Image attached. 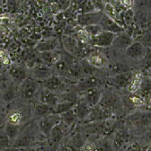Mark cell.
<instances>
[{"instance_id": "6da1fadb", "label": "cell", "mask_w": 151, "mask_h": 151, "mask_svg": "<svg viewBox=\"0 0 151 151\" xmlns=\"http://www.w3.org/2000/svg\"><path fill=\"white\" fill-rule=\"evenodd\" d=\"M41 86H42L45 89H48L51 92H53L56 94H63L68 91L67 83L65 80L58 75H52L46 80L40 83Z\"/></svg>"}, {"instance_id": "7a4b0ae2", "label": "cell", "mask_w": 151, "mask_h": 151, "mask_svg": "<svg viewBox=\"0 0 151 151\" xmlns=\"http://www.w3.org/2000/svg\"><path fill=\"white\" fill-rule=\"evenodd\" d=\"M112 116V111L103 108L99 104L91 109L89 115L84 120L86 122H102Z\"/></svg>"}, {"instance_id": "3957f363", "label": "cell", "mask_w": 151, "mask_h": 151, "mask_svg": "<svg viewBox=\"0 0 151 151\" xmlns=\"http://www.w3.org/2000/svg\"><path fill=\"white\" fill-rule=\"evenodd\" d=\"M117 34L107 31H102L99 34L90 39V45L99 48H106L112 44Z\"/></svg>"}, {"instance_id": "277c9868", "label": "cell", "mask_w": 151, "mask_h": 151, "mask_svg": "<svg viewBox=\"0 0 151 151\" xmlns=\"http://www.w3.org/2000/svg\"><path fill=\"white\" fill-rule=\"evenodd\" d=\"M41 84L32 78H27L21 84V96L24 99H32L40 89Z\"/></svg>"}, {"instance_id": "5b68a950", "label": "cell", "mask_w": 151, "mask_h": 151, "mask_svg": "<svg viewBox=\"0 0 151 151\" xmlns=\"http://www.w3.org/2000/svg\"><path fill=\"white\" fill-rule=\"evenodd\" d=\"M60 122H61L60 115L51 113V114H49V115L40 119L39 122H38V126H39L41 131L44 135L50 136V131L52 130V129L57 124H59Z\"/></svg>"}, {"instance_id": "8992f818", "label": "cell", "mask_w": 151, "mask_h": 151, "mask_svg": "<svg viewBox=\"0 0 151 151\" xmlns=\"http://www.w3.org/2000/svg\"><path fill=\"white\" fill-rule=\"evenodd\" d=\"M133 76H134V72L131 71L128 73L116 75V76H111V77L108 78V82L110 86L119 90L128 88L132 78H133Z\"/></svg>"}, {"instance_id": "52a82bcc", "label": "cell", "mask_w": 151, "mask_h": 151, "mask_svg": "<svg viewBox=\"0 0 151 151\" xmlns=\"http://www.w3.org/2000/svg\"><path fill=\"white\" fill-rule=\"evenodd\" d=\"M76 62V57L65 50L61 51V57L60 60L53 66V71L58 72L59 74H63L68 72L69 68Z\"/></svg>"}, {"instance_id": "ba28073f", "label": "cell", "mask_w": 151, "mask_h": 151, "mask_svg": "<svg viewBox=\"0 0 151 151\" xmlns=\"http://www.w3.org/2000/svg\"><path fill=\"white\" fill-rule=\"evenodd\" d=\"M37 98H38V102L50 105V107H54L60 102V97L59 94H56L53 92L45 89L42 86V88L40 87V89L37 92Z\"/></svg>"}, {"instance_id": "9c48e42d", "label": "cell", "mask_w": 151, "mask_h": 151, "mask_svg": "<svg viewBox=\"0 0 151 151\" xmlns=\"http://www.w3.org/2000/svg\"><path fill=\"white\" fill-rule=\"evenodd\" d=\"M53 75V69L42 63L36 64L32 69V78L38 82H42Z\"/></svg>"}, {"instance_id": "30bf717a", "label": "cell", "mask_w": 151, "mask_h": 151, "mask_svg": "<svg viewBox=\"0 0 151 151\" xmlns=\"http://www.w3.org/2000/svg\"><path fill=\"white\" fill-rule=\"evenodd\" d=\"M147 49H146L141 43L134 41L133 43L126 49L125 54L131 60H139L144 59V57L147 54Z\"/></svg>"}, {"instance_id": "8fae6325", "label": "cell", "mask_w": 151, "mask_h": 151, "mask_svg": "<svg viewBox=\"0 0 151 151\" xmlns=\"http://www.w3.org/2000/svg\"><path fill=\"white\" fill-rule=\"evenodd\" d=\"M85 60L96 68H102L107 64V57L100 50H92Z\"/></svg>"}, {"instance_id": "7c38bea8", "label": "cell", "mask_w": 151, "mask_h": 151, "mask_svg": "<svg viewBox=\"0 0 151 151\" xmlns=\"http://www.w3.org/2000/svg\"><path fill=\"white\" fill-rule=\"evenodd\" d=\"M60 41L57 38H48V39H43L38 42L34 47V50L39 53L57 50L60 48Z\"/></svg>"}, {"instance_id": "4fadbf2b", "label": "cell", "mask_w": 151, "mask_h": 151, "mask_svg": "<svg viewBox=\"0 0 151 151\" xmlns=\"http://www.w3.org/2000/svg\"><path fill=\"white\" fill-rule=\"evenodd\" d=\"M99 25L103 28L104 31L111 32L115 33V34H119V33L124 32V29L121 24H119L117 22L112 20L111 18H110L109 16H107L104 14H103V16L100 20Z\"/></svg>"}, {"instance_id": "5bb4252c", "label": "cell", "mask_w": 151, "mask_h": 151, "mask_svg": "<svg viewBox=\"0 0 151 151\" xmlns=\"http://www.w3.org/2000/svg\"><path fill=\"white\" fill-rule=\"evenodd\" d=\"M133 42H134V39L132 38V36L124 31L116 35L115 39L113 41L111 45L117 50H126V49L133 43Z\"/></svg>"}, {"instance_id": "9a60e30c", "label": "cell", "mask_w": 151, "mask_h": 151, "mask_svg": "<svg viewBox=\"0 0 151 151\" xmlns=\"http://www.w3.org/2000/svg\"><path fill=\"white\" fill-rule=\"evenodd\" d=\"M103 12H94V13H86L78 16V21L84 27L89 24H99L100 20L103 16Z\"/></svg>"}, {"instance_id": "2e32d148", "label": "cell", "mask_w": 151, "mask_h": 151, "mask_svg": "<svg viewBox=\"0 0 151 151\" xmlns=\"http://www.w3.org/2000/svg\"><path fill=\"white\" fill-rule=\"evenodd\" d=\"M40 60L42 64L48 67H53L58 62L61 57V50H52V51H45L39 53Z\"/></svg>"}, {"instance_id": "e0dca14e", "label": "cell", "mask_w": 151, "mask_h": 151, "mask_svg": "<svg viewBox=\"0 0 151 151\" xmlns=\"http://www.w3.org/2000/svg\"><path fill=\"white\" fill-rule=\"evenodd\" d=\"M103 93L98 88H93L84 93V99L87 105L92 109L99 104Z\"/></svg>"}, {"instance_id": "ac0fdd59", "label": "cell", "mask_w": 151, "mask_h": 151, "mask_svg": "<svg viewBox=\"0 0 151 151\" xmlns=\"http://www.w3.org/2000/svg\"><path fill=\"white\" fill-rule=\"evenodd\" d=\"M120 103V99L111 93H106L105 94H103L101 101L99 103V105L102 106L104 109H107L111 111H112L118 106Z\"/></svg>"}, {"instance_id": "d6986e66", "label": "cell", "mask_w": 151, "mask_h": 151, "mask_svg": "<svg viewBox=\"0 0 151 151\" xmlns=\"http://www.w3.org/2000/svg\"><path fill=\"white\" fill-rule=\"evenodd\" d=\"M73 111L75 112L77 119L78 120H85L91 111V108L87 105L83 96L79 97L78 101L76 104V105L73 108Z\"/></svg>"}, {"instance_id": "ffe728a7", "label": "cell", "mask_w": 151, "mask_h": 151, "mask_svg": "<svg viewBox=\"0 0 151 151\" xmlns=\"http://www.w3.org/2000/svg\"><path fill=\"white\" fill-rule=\"evenodd\" d=\"M98 84H99L98 78H94L93 76H92V77L84 78L80 79L79 81H78L77 85H76V88H77V90L79 92L85 93L90 89L97 88Z\"/></svg>"}, {"instance_id": "44dd1931", "label": "cell", "mask_w": 151, "mask_h": 151, "mask_svg": "<svg viewBox=\"0 0 151 151\" xmlns=\"http://www.w3.org/2000/svg\"><path fill=\"white\" fill-rule=\"evenodd\" d=\"M9 74L14 81L18 84H22L27 78V71L22 66L12 65L9 68Z\"/></svg>"}, {"instance_id": "7402d4cb", "label": "cell", "mask_w": 151, "mask_h": 151, "mask_svg": "<svg viewBox=\"0 0 151 151\" xmlns=\"http://www.w3.org/2000/svg\"><path fill=\"white\" fill-rule=\"evenodd\" d=\"M62 46L66 51L76 57L78 49V41L72 36H64L62 38Z\"/></svg>"}, {"instance_id": "603a6c76", "label": "cell", "mask_w": 151, "mask_h": 151, "mask_svg": "<svg viewBox=\"0 0 151 151\" xmlns=\"http://www.w3.org/2000/svg\"><path fill=\"white\" fill-rule=\"evenodd\" d=\"M52 113V107L50 105H47L45 104H42L41 102H37L34 105L33 110V115L35 118L42 119L49 114Z\"/></svg>"}, {"instance_id": "cb8c5ba5", "label": "cell", "mask_w": 151, "mask_h": 151, "mask_svg": "<svg viewBox=\"0 0 151 151\" xmlns=\"http://www.w3.org/2000/svg\"><path fill=\"white\" fill-rule=\"evenodd\" d=\"M75 105H76L75 103L65 101V100H62L60 98V102L57 104L54 107H52V113L60 115V114H62V113H64L69 110H72Z\"/></svg>"}, {"instance_id": "d4e9b609", "label": "cell", "mask_w": 151, "mask_h": 151, "mask_svg": "<svg viewBox=\"0 0 151 151\" xmlns=\"http://www.w3.org/2000/svg\"><path fill=\"white\" fill-rule=\"evenodd\" d=\"M65 126H67V125L65 123H63L62 122H60L59 124H57L52 129V130L50 131V139H51V140L53 142L59 143L62 139V138L65 135V129H64Z\"/></svg>"}, {"instance_id": "484cf974", "label": "cell", "mask_w": 151, "mask_h": 151, "mask_svg": "<svg viewBox=\"0 0 151 151\" xmlns=\"http://www.w3.org/2000/svg\"><path fill=\"white\" fill-rule=\"evenodd\" d=\"M68 78H70L72 79H75L76 81H79L80 79L84 78L83 72H82V68L80 65V62L76 61L68 70L67 72Z\"/></svg>"}, {"instance_id": "4316f807", "label": "cell", "mask_w": 151, "mask_h": 151, "mask_svg": "<svg viewBox=\"0 0 151 151\" xmlns=\"http://www.w3.org/2000/svg\"><path fill=\"white\" fill-rule=\"evenodd\" d=\"M128 72H130V68L123 62H114L109 66V73L111 77Z\"/></svg>"}, {"instance_id": "83f0119b", "label": "cell", "mask_w": 151, "mask_h": 151, "mask_svg": "<svg viewBox=\"0 0 151 151\" xmlns=\"http://www.w3.org/2000/svg\"><path fill=\"white\" fill-rule=\"evenodd\" d=\"M139 96H142L144 99L151 93V78L147 76H143L139 89L137 93Z\"/></svg>"}, {"instance_id": "f1b7e54d", "label": "cell", "mask_w": 151, "mask_h": 151, "mask_svg": "<svg viewBox=\"0 0 151 151\" xmlns=\"http://www.w3.org/2000/svg\"><path fill=\"white\" fill-rule=\"evenodd\" d=\"M134 41L141 43L146 49L151 50V31L147 30L146 32H141L135 38Z\"/></svg>"}, {"instance_id": "f546056e", "label": "cell", "mask_w": 151, "mask_h": 151, "mask_svg": "<svg viewBox=\"0 0 151 151\" xmlns=\"http://www.w3.org/2000/svg\"><path fill=\"white\" fill-rule=\"evenodd\" d=\"M143 78V75H141L140 73H136L134 72V76H133V78H132L130 84L128 86V90L130 93H137L140 84H141V80Z\"/></svg>"}, {"instance_id": "4dcf8cb0", "label": "cell", "mask_w": 151, "mask_h": 151, "mask_svg": "<svg viewBox=\"0 0 151 151\" xmlns=\"http://www.w3.org/2000/svg\"><path fill=\"white\" fill-rule=\"evenodd\" d=\"M19 125H15V124H11L6 122L4 128V130L6 133V135L8 136V138L10 139L11 141H14L17 137L19 136Z\"/></svg>"}, {"instance_id": "1f68e13d", "label": "cell", "mask_w": 151, "mask_h": 151, "mask_svg": "<svg viewBox=\"0 0 151 151\" xmlns=\"http://www.w3.org/2000/svg\"><path fill=\"white\" fill-rule=\"evenodd\" d=\"M32 137V135H30L28 133H24L20 136H18L17 139L14 140V147H27V146L31 145V143L33 140Z\"/></svg>"}, {"instance_id": "d6a6232c", "label": "cell", "mask_w": 151, "mask_h": 151, "mask_svg": "<svg viewBox=\"0 0 151 151\" xmlns=\"http://www.w3.org/2000/svg\"><path fill=\"white\" fill-rule=\"evenodd\" d=\"M79 62H80V65H81V68H82V72H83L84 78L92 77V76L96 73V71L97 70V68H93L92 65H90L85 59H83Z\"/></svg>"}, {"instance_id": "836d02e7", "label": "cell", "mask_w": 151, "mask_h": 151, "mask_svg": "<svg viewBox=\"0 0 151 151\" xmlns=\"http://www.w3.org/2000/svg\"><path fill=\"white\" fill-rule=\"evenodd\" d=\"M60 119H61V122L63 123H65L67 126H70L76 122L77 116H76L75 112L72 109V110H69V111L62 113V114H60Z\"/></svg>"}, {"instance_id": "e575fe53", "label": "cell", "mask_w": 151, "mask_h": 151, "mask_svg": "<svg viewBox=\"0 0 151 151\" xmlns=\"http://www.w3.org/2000/svg\"><path fill=\"white\" fill-rule=\"evenodd\" d=\"M22 120H23V115H22V113L18 111H12L6 116V122L11 123V124L19 125L22 122Z\"/></svg>"}, {"instance_id": "d590c367", "label": "cell", "mask_w": 151, "mask_h": 151, "mask_svg": "<svg viewBox=\"0 0 151 151\" xmlns=\"http://www.w3.org/2000/svg\"><path fill=\"white\" fill-rule=\"evenodd\" d=\"M128 135L126 132H123V131H119L117 132V134L115 135V139H114V141H113V146L116 149L122 147L127 141H128Z\"/></svg>"}, {"instance_id": "8d00e7d4", "label": "cell", "mask_w": 151, "mask_h": 151, "mask_svg": "<svg viewBox=\"0 0 151 151\" xmlns=\"http://www.w3.org/2000/svg\"><path fill=\"white\" fill-rule=\"evenodd\" d=\"M83 29L85 30V32L88 34V36L90 38H93L94 36H96L102 31H104L103 28L99 24H89V25L85 26Z\"/></svg>"}, {"instance_id": "74e56055", "label": "cell", "mask_w": 151, "mask_h": 151, "mask_svg": "<svg viewBox=\"0 0 151 151\" xmlns=\"http://www.w3.org/2000/svg\"><path fill=\"white\" fill-rule=\"evenodd\" d=\"M103 13L104 14H106L107 16H109L110 18H111L112 20H114L116 22V19H117V12L115 7L113 6L110 3H105L104 8L103 10Z\"/></svg>"}, {"instance_id": "f35d334b", "label": "cell", "mask_w": 151, "mask_h": 151, "mask_svg": "<svg viewBox=\"0 0 151 151\" xmlns=\"http://www.w3.org/2000/svg\"><path fill=\"white\" fill-rule=\"evenodd\" d=\"M15 89L13 86H9L6 89V91L3 93V101L6 103H10L12 102L14 97H15Z\"/></svg>"}, {"instance_id": "ab89813d", "label": "cell", "mask_w": 151, "mask_h": 151, "mask_svg": "<svg viewBox=\"0 0 151 151\" xmlns=\"http://www.w3.org/2000/svg\"><path fill=\"white\" fill-rule=\"evenodd\" d=\"M10 142H11V140L8 138V136L6 135L5 130L4 129H0V147H4V148L9 147Z\"/></svg>"}, {"instance_id": "60d3db41", "label": "cell", "mask_w": 151, "mask_h": 151, "mask_svg": "<svg viewBox=\"0 0 151 151\" xmlns=\"http://www.w3.org/2000/svg\"><path fill=\"white\" fill-rule=\"evenodd\" d=\"M90 3L96 12H103L105 6L104 0H90Z\"/></svg>"}, {"instance_id": "b9f144b4", "label": "cell", "mask_w": 151, "mask_h": 151, "mask_svg": "<svg viewBox=\"0 0 151 151\" xmlns=\"http://www.w3.org/2000/svg\"><path fill=\"white\" fill-rule=\"evenodd\" d=\"M134 17V11L132 10L131 8L130 9H127V11L125 12L124 14V22L129 24L132 22V19Z\"/></svg>"}, {"instance_id": "7bdbcfd3", "label": "cell", "mask_w": 151, "mask_h": 151, "mask_svg": "<svg viewBox=\"0 0 151 151\" xmlns=\"http://www.w3.org/2000/svg\"><path fill=\"white\" fill-rule=\"evenodd\" d=\"M0 61L5 65H9L10 63L9 55L5 50H0Z\"/></svg>"}, {"instance_id": "ee69618b", "label": "cell", "mask_w": 151, "mask_h": 151, "mask_svg": "<svg viewBox=\"0 0 151 151\" xmlns=\"http://www.w3.org/2000/svg\"><path fill=\"white\" fill-rule=\"evenodd\" d=\"M96 148V144H94L93 142H91V141L86 142L82 147L83 151H94Z\"/></svg>"}, {"instance_id": "f6af8a7d", "label": "cell", "mask_w": 151, "mask_h": 151, "mask_svg": "<svg viewBox=\"0 0 151 151\" xmlns=\"http://www.w3.org/2000/svg\"><path fill=\"white\" fill-rule=\"evenodd\" d=\"M119 1L121 5L127 9H130L134 5V0H119Z\"/></svg>"}, {"instance_id": "bcb514c9", "label": "cell", "mask_w": 151, "mask_h": 151, "mask_svg": "<svg viewBox=\"0 0 151 151\" xmlns=\"http://www.w3.org/2000/svg\"><path fill=\"white\" fill-rule=\"evenodd\" d=\"M6 123V117L3 113H0V129H4Z\"/></svg>"}, {"instance_id": "7dc6e473", "label": "cell", "mask_w": 151, "mask_h": 151, "mask_svg": "<svg viewBox=\"0 0 151 151\" xmlns=\"http://www.w3.org/2000/svg\"><path fill=\"white\" fill-rule=\"evenodd\" d=\"M127 151H142L141 147L138 145H134V146H131L130 147L128 148ZM145 151V150H144Z\"/></svg>"}, {"instance_id": "c3c4849f", "label": "cell", "mask_w": 151, "mask_h": 151, "mask_svg": "<svg viewBox=\"0 0 151 151\" xmlns=\"http://www.w3.org/2000/svg\"><path fill=\"white\" fill-rule=\"evenodd\" d=\"M145 103H146V104H147L148 107L151 108V93L148 94V96L145 98Z\"/></svg>"}, {"instance_id": "681fc988", "label": "cell", "mask_w": 151, "mask_h": 151, "mask_svg": "<svg viewBox=\"0 0 151 151\" xmlns=\"http://www.w3.org/2000/svg\"><path fill=\"white\" fill-rule=\"evenodd\" d=\"M3 151H20L18 149V147H6V148H5Z\"/></svg>"}, {"instance_id": "f907efd6", "label": "cell", "mask_w": 151, "mask_h": 151, "mask_svg": "<svg viewBox=\"0 0 151 151\" xmlns=\"http://www.w3.org/2000/svg\"><path fill=\"white\" fill-rule=\"evenodd\" d=\"M147 77H149L151 78V68H149L147 70Z\"/></svg>"}, {"instance_id": "816d5d0a", "label": "cell", "mask_w": 151, "mask_h": 151, "mask_svg": "<svg viewBox=\"0 0 151 151\" xmlns=\"http://www.w3.org/2000/svg\"><path fill=\"white\" fill-rule=\"evenodd\" d=\"M145 151H151V144L145 149Z\"/></svg>"}]
</instances>
